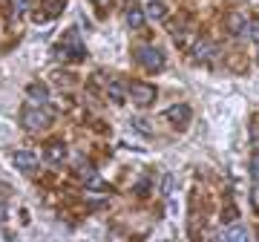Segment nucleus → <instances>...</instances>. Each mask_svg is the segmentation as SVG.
<instances>
[{"label": "nucleus", "instance_id": "f257e3e1", "mask_svg": "<svg viewBox=\"0 0 259 242\" xmlns=\"http://www.w3.org/2000/svg\"><path fill=\"white\" fill-rule=\"evenodd\" d=\"M55 55L61 58V61H66V58H72V61H81V58H83V44H81V35H78L75 29L64 32V41L58 44Z\"/></svg>", "mask_w": 259, "mask_h": 242}, {"label": "nucleus", "instance_id": "f03ea898", "mask_svg": "<svg viewBox=\"0 0 259 242\" xmlns=\"http://www.w3.org/2000/svg\"><path fill=\"white\" fill-rule=\"evenodd\" d=\"M20 124H23V130H29V133L44 130V127L52 124V112L40 110V107H23V112H20Z\"/></svg>", "mask_w": 259, "mask_h": 242}, {"label": "nucleus", "instance_id": "7ed1b4c3", "mask_svg": "<svg viewBox=\"0 0 259 242\" xmlns=\"http://www.w3.org/2000/svg\"><path fill=\"white\" fill-rule=\"evenodd\" d=\"M136 58H139V64L147 69V72H158V69H164V52L156 47H139L136 49Z\"/></svg>", "mask_w": 259, "mask_h": 242}, {"label": "nucleus", "instance_id": "20e7f679", "mask_svg": "<svg viewBox=\"0 0 259 242\" xmlns=\"http://www.w3.org/2000/svg\"><path fill=\"white\" fill-rule=\"evenodd\" d=\"M156 87L153 84H144V81H136V84L130 87V98L136 107H150V104L156 101Z\"/></svg>", "mask_w": 259, "mask_h": 242}, {"label": "nucleus", "instance_id": "39448f33", "mask_svg": "<svg viewBox=\"0 0 259 242\" xmlns=\"http://www.w3.org/2000/svg\"><path fill=\"white\" fill-rule=\"evenodd\" d=\"M12 162H15V168H18L20 173H35L37 170V156L32 150H18V153L12 156Z\"/></svg>", "mask_w": 259, "mask_h": 242}, {"label": "nucleus", "instance_id": "423d86ee", "mask_svg": "<svg viewBox=\"0 0 259 242\" xmlns=\"http://www.w3.org/2000/svg\"><path fill=\"white\" fill-rule=\"evenodd\" d=\"M144 18H147V12L141 9L136 0H127V12H124L127 26H130V29H141V26H144Z\"/></svg>", "mask_w": 259, "mask_h": 242}, {"label": "nucleus", "instance_id": "0eeeda50", "mask_svg": "<svg viewBox=\"0 0 259 242\" xmlns=\"http://www.w3.org/2000/svg\"><path fill=\"white\" fill-rule=\"evenodd\" d=\"M64 6H66V0H44V6H40L44 15H35V23H47V20L58 18L64 12Z\"/></svg>", "mask_w": 259, "mask_h": 242}, {"label": "nucleus", "instance_id": "6e6552de", "mask_svg": "<svg viewBox=\"0 0 259 242\" xmlns=\"http://www.w3.org/2000/svg\"><path fill=\"white\" fill-rule=\"evenodd\" d=\"M164 115H167V121H173L176 127H185L193 112H190V107H187V104H173V107H167Z\"/></svg>", "mask_w": 259, "mask_h": 242}, {"label": "nucleus", "instance_id": "1a4fd4ad", "mask_svg": "<svg viewBox=\"0 0 259 242\" xmlns=\"http://www.w3.org/2000/svg\"><path fill=\"white\" fill-rule=\"evenodd\" d=\"M44 158H47L49 165H61L66 158V144L64 141H49L47 147H44Z\"/></svg>", "mask_w": 259, "mask_h": 242}, {"label": "nucleus", "instance_id": "9d476101", "mask_svg": "<svg viewBox=\"0 0 259 242\" xmlns=\"http://www.w3.org/2000/svg\"><path fill=\"white\" fill-rule=\"evenodd\" d=\"M190 55H193V61H199V64H204V61H210L213 55H216V47H213V41H196L193 44V52H190Z\"/></svg>", "mask_w": 259, "mask_h": 242}, {"label": "nucleus", "instance_id": "9b49d317", "mask_svg": "<svg viewBox=\"0 0 259 242\" xmlns=\"http://www.w3.org/2000/svg\"><path fill=\"white\" fill-rule=\"evenodd\" d=\"M78 176H81L83 185H90V187H104L101 176H98V170H95L93 165H90V168H81V170H78Z\"/></svg>", "mask_w": 259, "mask_h": 242}, {"label": "nucleus", "instance_id": "f8f14e48", "mask_svg": "<svg viewBox=\"0 0 259 242\" xmlns=\"http://www.w3.org/2000/svg\"><path fill=\"white\" fill-rule=\"evenodd\" d=\"M239 37H248V41H259V18L245 20V26H242Z\"/></svg>", "mask_w": 259, "mask_h": 242}, {"label": "nucleus", "instance_id": "ddd939ff", "mask_svg": "<svg viewBox=\"0 0 259 242\" xmlns=\"http://www.w3.org/2000/svg\"><path fill=\"white\" fill-rule=\"evenodd\" d=\"M250 233L245 231V228H225L222 233H219V239H233V242H245Z\"/></svg>", "mask_w": 259, "mask_h": 242}, {"label": "nucleus", "instance_id": "4468645a", "mask_svg": "<svg viewBox=\"0 0 259 242\" xmlns=\"http://www.w3.org/2000/svg\"><path fill=\"white\" fill-rule=\"evenodd\" d=\"M147 18L164 20L167 18V6H164V3H158V0H150V3H147Z\"/></svg>", "mask_w": 259, "mask_h": 242}, {"label": "nucleus", "instance_id": "2eb2a0df", "mask_svg": "<svg viewBox=\"0 0 259 242\" xmlns=\"http://www.w3.org/2000/svg\"><path fill=\"white\" fill-rule=\"evenodd\" d=\"M26 93H29V98H35V101H47L49 98V90L44 84H29Z\"/></svg>", "mask_w": 259, "mask_h": 242}, {"label": "nucleus", "instance_id": "dca6fc26", "mask_svg": "<svg viewBox=\"0 0 259 242\" xmlns=\"http://www.w3.org/2000/svg\"><path fill=\"white\" fill-rule=\"evenodd\" d=\"M242 26H245V18H242V15H231V18H228V29H231L233 35H239Z\"/></svg>", "mask_w": 259, "mask_h": 242}, {"label": "nucleus", "instance_id": "f3484780", "mask_svg": "<svg viewBox=\"0 0 259 242\" xmlns=\"http://www.w3.org/2000/svg\"><path fill=\"white\" fill-rule=\"evenodd\" d=\"M107 95H110V98H112L115 104H118L121 98H124V93H121V87L115 84V81H112V84H107Z\"/></svg>", "mask_w": 259, "mask_h": 242}, {"label": "nucleus", "instance_id": "a211bd4d", "mask_svg": "<svg viewBox=\"0 0 259 242\" xmlns=\"http://www.w3.org/2000/svg\"><path fill=\"white\" fill-rule=\"evenodd\" d=\"M250 176H253V182H259V150L250 156Z\"/></svg>", "mask_w": 259, "mask_h": 242}, {"label": "nucleus", "instance_id": "6ab92c4d", "mask_svg": "<svg viewBox=\"0 0 259 242\" xmlns=\"http://www.w3.org/2000/svg\"><path fill=\"white\" fill-rule=\"evenodd\" d=\"M250 208H253V211H259V182H256V187L250 190Z\"/></svg>", "mask_w": 259, "mask_h": 242}, {"label": "nucleus", "instance_id": "aec40b11", "mask_svg": "<svg viewBox=\"0 0 259 242\" xmlns=\"http://www.w3.org/2000/svg\"><path fill=\"white\" fill-rule=\"evenodd\" d=\"M29 3H32V0H12V9L15 12H26Z\"/></svg>", "mask_w": 259, "mask_h": 242}, {"label": "nucleus", "instance_id": "412c9836", "mask_svg": "<svg viewBox=\"0 0 259 242\" xmlns=\"http://www.w3.org/2000/svg\"><path fill=\"white\" fill-rule=\"evenodd\" d=\"M93 6H98V9H107V6H110V0H93Z\"/></svg>", "mask_w": 259, "mask_h": 242}, {"label": "nucleus", "instance_id": "4be33fe9", "mask_svg": "<svg viewBox=\"0 0 259 242\" xmlns=\"http://www.w3.org/2000/svg\"><path fill=\"white\" fill-rule=\"evenodd\" d=\"M3 216H6V205H3V202H0V219H3Z\"/></svg>", "mask_w": 259, "mask_h": 242}, {"label": "nucleus", "instance_id": "5701e85b", "mask_svg": "<svg viewBox=\"0 0 259 242\" xmlns=\"http://www.w3.org/2000/svg\"><path fill=\"white\" fill-rule=\"evenodd\" d=\"M256 61H259V52H256Z\"/></svg>", "mask_w": 259, "mask_h": 242}]
</instances>
